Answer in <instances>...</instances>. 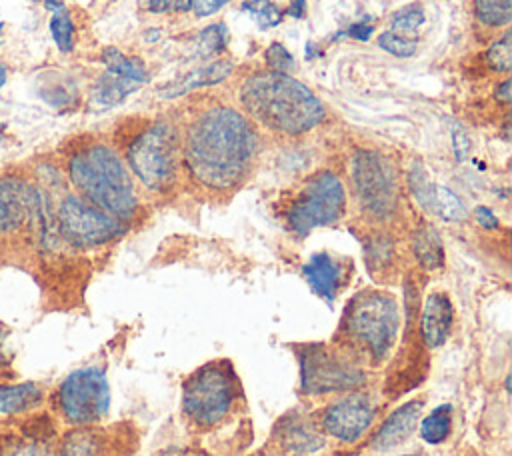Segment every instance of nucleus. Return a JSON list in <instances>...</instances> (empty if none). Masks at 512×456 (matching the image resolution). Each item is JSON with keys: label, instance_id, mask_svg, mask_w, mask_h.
<instances>
[{"label": "nucleus", "instance_id": "obj_1", "mask_svg": "<svg viewBox=\"0 0 512 456\" xmlns=\"http://www.w3.org/2000/svg\"><path fill=\"white\" fill-rule=\"evenodd\" d=\"M256 154V132L244 114L216 106L188 128L184 162L190 176L210 190H230L246 176Z\"/></svg>", "mask_w": 512, "mask_h": 456}, {"label": "nucleus", "instance_id": "obj_2", "mask_svg": "<svg viewBox=\"0 0 512 456\" xmlns=\"http://www.w3.org/2000/svg\"><path fill=\"white\" fill-rule=\"evenodd\" d=\"M242 106L266 128L290 136L312 130L324 118V104L284 72L252 74L240 88Z\"/></svg>", "mask_w": 512, "mask_h": 456}, {"label": "nucleus", "instance_id": "obj_3", "mask_svg": "<svg viewBox=\"0 0 512 456\" xmlns=\"http://www.w3.org/2000/svg\"><path fill=\"white\" fill-rule=\"evenodd\" d=\"M400 306L396 298L382 290L356 294L340 320V350L356 364H384L398 340Z\"/></svg>", "mask_w": 512, "mask_h": 456}, {"label": "nucleus", "instance_id": "obj_4", "mask_svg": "<svg viewBox=\"0 0 512 456\" xmlns=\"http://www.w3.org/2000/svg\"><path fill=\"white\" fill-rule=\"evenodd\" d=\"M68 178L78 196L128 222L138 210V196L128 168L118 154L104 144H88L68 158Z\"/></svg>", "mask_w": 512, "mask_h": 456}, {"label": "nucleus", "instance_id": "obj_5", "mask_svg": "<svg viewBox=\"0 0 512 456\" xmlns=\"http://www.w3.org/2000/svg\"><path fill=\"white\" fill-rule=\"evenodd\" d=\"M240 400V382L228 360H214L196 368L182 386V414L198 426L224 422Z\"/></svg>", "mask_w": 512, "mask_h": 456}, {"label": "nucleus", "instance_id": "obj_6", "mask_svg": "<svg viewBox=\"0 0 512 456\" xmlns=\"http://www.w3.org/2000/svg\"><path fill=\"white\" fill-rule=\"evenodd\" d=\"M110 384L106 372L98 366L72 370L54 390L52 406L68 426H94L110 410Z\"/></svg>", "mask_w": 512, "mask_h": 456}, {"label": "nucleus", "instance_id": "obj_7", "mask_svg": "<svg viewBox=\"0 0 512 456\" xmlns=\"http://www.w3.org/2000/svg\"><path fill=\"white\" fill-rule=\"evenodd\" d=\"M300 390L308 396L354 392L366 384V372L340 348L304 344L298 354Z\"/></svg>", "mask_w": 512, "mask_h": 456}, {"label": "nucleus", "instance_id": "obj_8", "mask_svg": "<svg viewBox=\"0 0 512 456\" xmlns=\"http://www.w3.org/2000/svg\"><path fill=\"white\" fill-rule=\"evenodd\" d=\"M132 174L154 192H166L176 180V134L170 124L156 122L140 132L126 150Z\"/></svg>", "mask_w": 512, "mask_h": 456}, {"label": "nucleus", "instance_id": "obj_9", "mask_svg": "<svg viewBox=\"0 0 512 456\" xmlns=\"http://www.w3.org/2000/svg\"><path fill=\"white\" fill-rule=\"evenodd\" d=\"M346 210V190L342 180L330 172H316L306 180L286 210V222L298 236H306L318 226L336 222Z\"/></svg>", "mask_w": 512, "mask_h": 456}, {"label": "nucleus", "instance_id": "obj_10", "mask_svg": "<svg viewBox=\"0 0 512 456\" xmlns=\"http://www.w3.org/2000/svg\"><path fill=\"white\" fill-rule=\"evenodd\" d=\"M56 232L74 248L102 246L126 232V224L78 194H66L56 208Z\"/></svg>", "mask_w": 512, "mask_h": 456}, {"label": "nucleus", "instance_id": "obj_11", "mask_svg": "<svg viewBox=\"0 0 512 456\" xmlns=\"http://www.w3.org/2000/svg\"><path fill=\"white\" fill-rule=\"evenodd\" d=\"M352 182L362 208L374 218H388L396 212L400 188L390 160L372 150H360L352 158Z\"/></svg>", "mask_w": 512, "mask_h": 456}, {"label": "nucleus", "instance_id": "obj_12", "mask_svg": "<svg viewBox=\"0 0 512 456\" xmlns=\"http://www.w3.org/2000/svg\"><path fill=\"white\" fill-rule=\"evenodd\" d=\"M374 418H376L374 400L366 392L354 390L330 402L324 408L320 416V426L328 436L340 442L352 444L366 434Z\"/></svg>", "mask_w": 512, "mask_h": 456}, {"label": "nucleus", "instance_id": "obj_13", "mask_svg": "<svg viewBox=\"0 0 512 456\" xmlns=\"http://www.w3.org/2000/svg\"><path fill=\"white\" fill-rule=\"evenodd\" d=\"M44 216L42 192L24 178L0 176V238Z\"/></svg>", "mask_w": 512, "mask_h": 456}, {"label": "nucleus", "instance_id": "obj_14", "mask_svg": "<svg viewBox=\"0 0 512 456\" xmlns=\"http://www.w3.org/2000/svg\"><path fill=\"white\" fill-rule=\"evenodd\" d=\"M454 306L446 292H430L420 312V338L428 350H438L450 338Z\"/></svg>", "mask_w": 512, "mask_h": 456}, {"label": "nucleus", "instance_id": "obj_15", "mask_svg": "<svg viewBox=\"0 0 512 456\" xmlns=\"http://www.w3.org/2000/svg\"><path fill=\"white\" fill-rule=\"evenodd\" d=\"M44 400H46V390L38 382L0 380V424L36 414L44 404Z\"/></svg>", "mask_w": 512, "mask_h": 456}, {"label": "nucleus", "instance_id": "obj_16", "mask_svg": "<svg viewBox=\"0 0 512 456\" xmlns=\"http://www.w3.org/2000/svg\"><path fill=\"white\" fill-rule=\"evenodd\" d=\"M422 408H424V400L422 398H414V400H408L404 402L402 406L394 408L386 420L380 424L378 432L374 434L372 438V446L376 450H390L402 442H406L418 422H420V416H422Z\"/></svg>", "mask_w": 512, "mask_h": 456}, {"label": "nucleus", "instance_id": "obj_17", "mask_svg": "<svg viewBox=\"0 0 512 456\" xmlns=\"http://www.w3.org/2000/svg\"><path fill=\"white\" fill-rule=\"evenodd\" d=\"M276 436L288 452L298 456L316 452L324 446V436L320 434V430L304 414H298V412L286 414L278 422Z\"/></svg>", "mask_w": 512, "mask_h": 456}, {"label": "nucleus", "instance_id": "obj_18", "mask_svg": "<svg viewBox=\"0 0 512 456\" xmlns=\"http://www.w3.org/2000/svg\"><path fill=\"white\" fill-rule=\"evenodd\" d=\"M302 274L310 288L324 300H334L342 286V264L328 252H316L302 266Z\"/></svg>", "mask_w": 512, "mask_h": 456}, {"label": "nucleus", "instance_id": "obj_19", "mask_svg": "<svg viewBox=\"0 0 512 456\" xmlns=\"http://www.w3.org/2000/svg\"><path fill=\"white\" fill-rule=\"evenodd\" d=\"M232 72V62L228 60H216L212 64H206L202 68H196L188 74H184L182 78L170 82V84H164L158 88V96L160 98H176V96H182L194 88H200V86H212V84H218L222 80H226Z\"/></svg>", "mask_w": 512, "mask_h": 456}, {"label": "nucleus", "instance_id": "obj_20", "mask_svg": "<svg viewBox=\"0 0 512 456\" xmlns=\"http://www.w3.org/2000/svg\"><path fill=\"white\" fill-rule=\"evenodd\" d=\"M412 250L416 260L426 270H436L444 264V246L438 232L430 224H422L412 234Z\"/></svg>", "mask_w": 512, "mask_h": 456}, {"label": "nucleus", "instance_id": "obj_21", "mask_svg": "<svg viewBox=\"0 0 512 456\" xmlns=\"http://www.w3.org/2000/svg\"><path fill=\"white\" fill-rule=\"evenodd\" d=\"M452 404H438L426 416H420L418 432L426 444H442L452 432Z\"/></svg>", "mask_w": 512, "mask_h": 456}, {"label": "nucleus", "instance_id": "obj_22", "mask_svg": "<svg viewBox=\"0 0 512 456\" xmlns=\"http://www.w3.org/2000/svg\"><path fill=\"white\" fill-rule=\"evenodd\" d=\"M142 84L122 76V74H116V72H110L106 70L94 84V90H92V96L96 102L104 104V106H112V104H118L122 102L130 92H134L136 88H140Z\"/></svg>", "mask_w": 512, "mask_h": 456}, {"label": "nucleus", "instance_id": "obj_23", "mask_svg": "<svg viewBox=\"0 0 512 456\" xmlns=\"http://www.w3.org/2000/svg\"><path fill=\"white\" fill-rule=\"evenodd\" d=\"M60 456H104L102 438L96 432L88 430V426L76 428L64 438Z\"/></svg>", "mask_w": 512, "mask_h": 456}, {"label": "nucleus", "instance_id": "obj_24", "mask_svg": "<svg viewBox=\"0 0 512 456\" xmlns=\"http://www.w3.org/2000/svg\"><path fill=\"white\" fill-rule=\"evenodd\" d=\"M102 62L106 64V70L110 72H116V74H122L138 84H144L148 82V74L144 70V64L136 58H128L124 56L118 48L114 46H108L104 52H102Z\"/></svg>", "mask_w": 512, "mask_h": 456}, {"label": "nucleus", "instance_id": "obj_25", "mask_svg": "<svg viewBox=\"0 0 512 456\" xmlns=\"http://www.w3.org/2000/svg\"><path fill=\"white\" fill-rule=\"evenodd\" d=\"M408 188L414 196V200L428 212H434V192L436 184L428 176L422 162H414L408 170Z\"/></svg>", "mask_w": 512, "mask_h": 456}, {"label": "nucleus", "instance_id": "obj_26", "mask_svg": "<svg viewBox=\"0 0 512 456\" xmlns=\"http://www.w3.org/2000/svg\"><path fill=\"white\" fill-rule=\"evenodd\" d=\"M434 214H438L446 222H460L462 218H466V206L460 196L454 194L450 188L436 184Z\"/></svg>", "mask_w": 512, "mask_h": 456}, {"label": "nucleus", "instance_id": "obj_27", "mask_svg": "<svg viewBox=\"0 0 512 456\" xmlns=\"http://www.w3.org/2000/svg\"><path fill=\"white\" fill-rule=\"evenodd\" d=\"M474 12L486 26H504L512 18V0H474Z\"/></svg>", "mask_w": 512, "mask_h": 456}, {"label": "nucleus", "instance_id": "obj_28", "mask_svg": "<svg viewBox=\"0 0 512 456\" xmlns=\"http://www.w3.org/2000/svg\"><path fill=\"white\" fill-rule=\"evenodd\" d=\"M50 34L60 52H70L74 48V24L68 10L62 6L52 12L50 18Z\"/></svg>", "mask_w": 512, "mask_h": 456}, {"label": "nucleus", "instance_id": "obj_29", "mask_svg": "<svg viewBox=\"0 0 512 456\" xmlns=\"http://www.w3.org/2000/svg\"><path fill=\"white\" fill-rule=\"evenodd\" d=\"M0 456H44V448L34 436L12 434L0 440Z\"/></svg>", "mask_w": 512, "mask_h": 456}, {"label": "nucleus", "instance_id": "obj_30", "mask_svg": "<svg viewBox=\"0 0 512 456\" xmlns=\"http://www.w3.org/2000/svg\"><path fill=\"white\" fill-rule=\"evenodd\" d=\"M242 10L252 14L262 30L272 28V26L280 24V20H282V14L272 0H246L242 4Z\"/></svg>", "mask_w": 512, "mask_h": 456}, {"label": "nucleus", "instance_id": "obj_31", "mask_svg": "<svg viewBox=\"0 0 512 456\" xmlns=\"http://www.w3.org/2000/svg\"><path fill=\"white\" fill-rule=\"evenodd\" d=\"M486 62L496 72H508L512 68V40H510V34H504L500 40H496L488 48Z\"/></svg>", "mask_w": 512, "mask_h": 456}, {"label": "nucleus", "instance_id": "obj_32", "mask_svg": "<svg viewBox=\"0 0 512 456\" xmlns=\"http://www.w3.org/2000/svg\"><path fill=\"white\" fill-rule=\"evenodd\" d=\"M226 44V26L224 24H212L204 28L198 36V52L202 56H210L214 52H220Z\"/></svg>", "mask_w": 512, "mask_h": 456}, {"label": "nucleus", "instance_id": "obj_33", "mask_svg": "<svg viewBox=\"0 0 512 456\" xmlns=\"http://www.w3.org/2000/svg\"><path fill=\"white\" fill-rule=\"evenodd\" d=\"M378 44H380L382 50H386V52H390L394 56H400V58L412 56L416 52V38H406V36L394 34L392 30L380 34Z\"/></svg>", "mask_w": 512, "mask_h": 456}, {"label": "nucleus", "instance_id": "obj_34", "mask_svg": "<svg viewBox=\"0 0 512 456\" xmlns=\"http://www.w3.org/2000/svg\"><path fill=\"white\" fill-rule=\"evenodd\" d=\"M424 22V14L420 8L412 6V8H406L402 12L396 14V18L392 20V32L394 34H400V36H406V38H414L412 34L416 32V28Z\"/></svg>", "mask_w": 512, "mask_h": 456}, {"label": "nucleus", "instance_id": "obj_35", "mask_svg": "<svg viewBox=\"0 0 512 456\" xmlns=\"http://www.w3.org/2000/svg\"><path fill=\"white\" fill-rule=\"evenodd\" d=\"M264 58H266L268 66H270L274 72H284V74H286V70H292V68H294V58H292V54H290L280 42L270 44V46L266 48V52H264Z\"/></svg>", "mask_w": 512, "mask_h": 456}, {"label": "nucleus", "instance_id": "obj_36", "mask_svg": "<svg viewBox=\"0 0 512 456\" xmlns=\"http://www.w3.org/2000/svg\"><path fill=\"white\" fill-rule=\"evenodd\" d=\"M452 144H454L456 158L462 162V160L468 156L470 138H468V134L464 132V128H462L460 124H454V126H452Z\"/></svg>", "mask_w": 512, "mask_h": 456}, {"label": "nucleus", "instance_id": "obj_37", "mask_svg": "<svg viewBox=\"0 0 512 456\" xmlns=\"http://www.w3.org/2000/svg\"><path fill=\"white\" fill-rule=\"evenodd\" d=\"M224 4L226 0H186V8H190L196 16H210Z\"/></svg>", "mask_w": 512, "mask_h": 456}, {"label": "nucleus", "instance_id": "obj_38", "mask_svg": "<svg viewBox=\"0 0 512 456\" xmlns=\"http://www.w3.org/2000/svg\"><path fill=\"white\" fill-rule=\"evenodd\" d=\"M474 218H476V222H478L482 228H486V230L498 228V218H496V214H494L488 206H476V208H474Z\"/></svg>", "mask_w": 512, "mask_h": 456}, {"label": "nucleus", "instance_id": "obj_39", "mask_svg": "<svg viewBox=\"0 0 512 456\" xmlns=\"http://www.w3.org/2000/svg\"><path fill=\"white\" fill-rule=\"evenodd\" d=\"M140 6L144 10H148V12L162 14V12H166L172 6V0H140Z\"/></svg>", "mask_w": 512, "mask_h": 456}, {"label": "nucleus", "instance_id": "obj_40", "mask_svg": "<svg viewBox=\"0 0 512 456\" xmlns=\"http://www.w3.org/2000/svg\"><path fill=\"white\" fill-rule=\"evenodd\" d=\"M372 30H374V28H372L370 24H366V22H356V24L350 26L348 34H350L352 38H356V40H368L370 34H372Z\"/></svg>", "mask_w": 512, "mask_h": 456}, {"label": "nucleus", "instance_id": "obj_41", "mask_svg": "<svg viewBox=\"0 0 512 456\" xmlns=\"http://www.w3.org/2000/svg\"><path fill=\"white\" fill-rule=\"evenodd\" d=\"M8 366H10V358L6 354V330L0 328V380H4Z\"/></svg>", "mask_w": 512, "mask_h": 456}, {"label": "nucleus", "instance_id": "obj_42", "mask_svg": "<svg viewBox=\"0 0 512 456\" xmlns=\"http://www.w3.org/2000/svg\"><path fill=\"white\" fill-rule=\"evenodd\" d=\"M306 12V2L304 0H292L288 6V14L294 18H302Z\"/></svg>", "mask_w": 512, "mask_h": 456}, {"label": "nucleus", "instance_id": "obj_43", "mask_svg": "<svg viewBox=\"0 0 512 456\" xmlns=\"http://www.w3.org/2000/svg\"><path fill=\"white\" fill-rule=\"evenodd\" d=\"M496 98H500L502 102H508V100H510V82H508V80L500 84V88L496 90Z\"/></svg>", "mask_w": 512, "mask_h": 456}, {"label": "nucleus", "instance_id": "obj_44", "mask_svg": "<svg viewBox=\"0 0 512 456\" xmlns=\"http://www.w3.org/2000/svg\"><path fill=\"white\" fill-rule=\"evenodd\" d=\"M44 6H46L50 12H54V10H60L64 4H62V0H44Z\"/></svg>", "mask_w": 512, "mask_h": 456}, {"label": "nucleus", "instance_id": "obj_45", "mask_svg": "<svg viewBox=\"0 0 512 456\" xmlns=\"http://www.w3.org/2000/svg\"><path fill=\"white\" fill-rule=\"evenodd\" d=\"M4 82H6V68L0 64V88L4 86Z\"/></svg>", "mask_w": 512, "mask_h": 456}, {"label": "nucleus", "instance_id": "obj_46", "mask_svg": "<svg viewBox=\"0 0 512 456\" xmlns=\"http://www.w3.org/2000/svg\"><path fill=\"white\" fill-rule=\"evenodd\" d=\"M402 456H418V454H402Z\"/></svg>", "mask_w": 512, "mask_h": 456}]
</instances>
